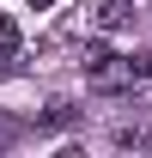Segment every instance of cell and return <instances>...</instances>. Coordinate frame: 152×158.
<instances>
[{
    "instance_id": "1",
    "label": "cell",
    "mask_w": 152,
    "mask_h": 158,
    "mask_svg": "<svg viewBox=\"0 0 152 158\" xmlns=\"http://www.w3.org/2000/svg\"><path fill=\"white\" fill-rule=\"evenodd\" d=\"M152 73V55H91V85L97 91H128Z\"/></svg>"
},
{
    "instance_id": "3",
    "label": "cell",
    "mask_w": 152,
    "mask_h": 158,
    "mask_svg": "<svg viewBox=\"0 0 152 158\" xmlns=\"http://www.w3.org/2000/svg\"><path fill=\"white\" fill-rule=\"evenodd\" d=\"M0 55H6V67H19V31H12V19H0Z\"/></svg>"
},
{
    "instance_id": "2",
    "label": "cell",
    "mask_w": 152,
    "mask_h": 158,
    "mask_svg": "<svg viewBox=\"0 0 152 158\" xmlns=\"http://www.w3.org/2000/svg\"><path fill=\"white\" fill-rule=\"evenodd\" d=\"M128 19H134V6H128V0H103L91 24H97V31H122V24H128Z\"/></svg>"
}]
</instances>
